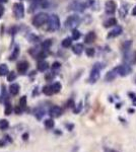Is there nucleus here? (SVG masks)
<instances>
[{
	"label": "nucleus",
	"instance_id": "obj_1",
	"mask_svg": "<svg viewBox=\"0 0 136 152\" xmlns=\"http://www.w3.org/2000/svg\"><path fill=\"white\" fill-rule=\"evenodd\" d=\"M103 68H104V65L101 64V63H95V64L93 65V69H91L90 71V83H95V81L100 78V72Z\"/></svg>",
	"mask_w": 136,
	"mask_h": 152
},
{
	"label": "nucleus",
	"instance_id": "obj_2",
	"mask_svg": "<svg viewBox=\"0 0 136 152\" xmlns=\"http://www.w3.org/2000/svg\"><path fill=\"white\" fill-rule=\"evenodd\" d=\"M48 30H52V32H55V30H59L60 27V19L56 14H52L48 17Z\"/></svg>",
	"mask_w": 136,
	"mask_h": 152
},
{
	"label": "nucleus",
	"instance_id": "obj_3",
	"mask_svg": "<svg viewBox=\"0 0 136 152\" xmlns=\"http://www.w3.org/2000/svg\"><path fill=\"white\" fill-rule=\"evenodd\" d=\"M48 17H49V15L47 14V13H44V12L38 13V14L35 15V17L33 18V24L37 27H42V25L45 24V23L47 22Z\"/></svg>",
	"mask_w": 136,
	"mask_h": 152
},
{
	"label": "nucleus",
	"instance_id": "obj_4",
	"mask_svg": "<svg viewBox=\"0 0 136 152\" xmlns=\"http://www.w3.org/2000/svg\"><path fill=\"white\" fill-rule=\"evenodd\" d=\"M79 22H80V18H79L78 15H70L68 16L66 22H65V25L68 29L74 30L79 24Z\"/></svg>",
	"mask_w": 136,
	"mask_h": 152
},
{
	"label": "nucleus",
	"instance_id": "obj_5",
	"mask_svg": "<svg viewBox=\"0 0 136 152\" xmlns=\"http://www.w3.org/2000/svg\"><path fill=\"white\" fill-rule=\"evenodd\" d=\"M13 13L17 18H22L25 16V7L22 3L13 4Z\"/></svg>",
	"mask_w": 136,
	"mask_h": 152
},
{
	"label": "nucleus",
	"instance_id": "obj_6",
	"mask_svg": "<svg viewBox=\"0 0 136 152\" xmlns=\"http://www.w3.org/2000/svg\"><path fill=\"white\" fill-rule=\"evenodd\" d=\"M114 71L116 72L117 74H119L120 76H127L131 72V68L128 65H121V66L116 67V68L114 69Z\"/></svg>",
	"mask_w": 136,
	"mask_h": 152
},
{
	"label": "nucleus",
	"instance_id": "obj_7",
	"mask_svg": "<svg viewBox=\"0 0 136 152\" xmlns=\"http://www.w3.org/2000/svg\"><path fill=\"white\" fill-rule=\"evenodd\" d=\"M62 113H63V109L58 106H53L49 109V115L52 118H59L61 115H62Z\"/></svg>",
	"mask_w": 136,
	"mask_h": 152
},
{
	"label": "nucleus",
	"instance_id": "obj_8",
	"mask_svg": "<svg viewBox=\"0 0 136 152\" xmlns=\"http://www.w3.org/2000/svg\"><path fill=\"white\" fill-rule=\"evenodd\" d=\"M116 8H117V5L113 0H109V1L106 2L105 9H106L107 13H109V14H113V13H115V11H116Z\"/></svg>",
	"mask_w": 136,
	"mask_h": 152
},
{
	"label": "nucleus",
	"instance_id": "obj_9",
	"mask_svg": "<svg viewBox=\"0 0 136 152\" xmlns=\"http://www.w3.org/2000/svg\"><path fill=\"white\" fill-rule=\"evenodd\" d=\"M27 69H29V63L25 62V61H22L17 64V71L20 73L23 74L25 72H27Z\"/></svg>",
	"mask_w": 136,
	"mask_h": 152
},
{
	"label": "nucleus",
	"instance_id": "obj_10",
	"mask_svg": "<svg viewBox=\"0 0 136 152\" xmlns=\"http://www.w3.org/2000/svg\"><path fill=\"white\" fill-rule=\"evenodd\" d=\"M34 115L38 120H42L43 117L46 115V112L43 107H37V109H35V111H34Z\"/></svg>",
	"mask_w": 136,
	"mask_h": 152
},
{
	"label": "nucleus",
	"instance_id": "obj_11",
	"mask_svg": "<svg viewBox=\"0 0 136 152\" xmlns=\"http://www.w3.org/2000/svg\"><path fill=\"white\" fill-rule=\"evenodd\" d=\"M20 84L18 83H12L10 86H9V92L12 95H16L20 92Z\"/></svg>",
	"mask_w": 136,
	"mask_h": 152
},
{
	"label": "nucleus",
	"instance_id": "obj_12",
	"mask_svg": "<svg viewBox=\"0 0 136 152\" xmlns=\"http://www.w3.org/2000/svg\"><path fill=\"white\" fill-rule=\"evenodd\" d=\"M122 32V29L120 27H116L113 30H111V32H109V35H108V38H115V37L119 36Z\"/></svg>",
	"mask_w": 136,
	"mask_h": 152
},
{
	"label": "nucleus",
	"instance_id": "obj_13",
	"mask_svg": "<svg viewBox=\"0 0 136 152\" xmlns=\"http://www.w3.org/2000/svg\"><path fill=\"white\" fill-rule=\"evenodd\" d=\"M95 34L93 32H90L88 35L85 36V39H84V42L86 44H91L93 42H95Z\"/></svg>",
	"mask_w": 136,
	"mask_h": 152
},
{
	"label": "nucleus",
	"instance_id": "obj_14",
	"mask_svg": "<svg viewBox=\"0 0 136 152\" xmlns=\"http://www.w3.org/2000/svg\"><path fill=\"white\" fill-rule=\"evenodd\" d=\"M72 51H73V53L76 54V55H80V54L83 52L82 44H76V45H74L73 48H72Z\"/></svg>",
	"mask_w": 136,
	"mask_h": 152
},
{
	"label": "nucleus",
	"instance_id": "obj_15",
	"mask_svg": "<svg viewBox=\"0 0 136 152\" xmlns=\"http://www.w3.org/2000/svg\"><path fill=\"white\" fill-rule=\"evenodd\" d=\"M49 68V64L46 62V61H40L38 63V70L41 72H44L46 71L47 69Z\"/></svg>",
	"mask_w": 136,
	"mask_h": 152
},
{
	"label": "nucleus",
	"instance_id": "obj_16",
	"mask_svg": "<svg viewBox=\"0 0 136 152\" xmlns=\"http://www.w3.org/2000/svg\"><path fill=\"white\" fill-rule=\"evenodd\" d=\"M117 24V19L114 17L112 18H109L108 20H106V22H104V25L105 27H113V25Z\"/></svg>",
	"mask_w": 136,
	"mask_h": 152
},
{
	"label": "nucleus",
	"instance_id": "obj_17",
	"mask_svg": "<svg viewBox=\"0 0 136 152\" xmlns=\"http://www.w3.org/2000/svg\"><path fill=\"white\" fill-rule=\"evenodd\" d=\"M8 74V67L5 64H0V76H5Z\"/></svg>",
	"mask_w": 136,
	"mask_h": 152
},
{
	"label": "nucleus",
	"instance_id": "obj_18",
	"mask_svg": "<svg viewBox=\"0 0 136 152\" xmlns=\"http://www.w3.org/2000/svg\"><path fill=\"white\" fill-rule=\"evenodd\" d=\"M44 125H45V127L47 129H53L54 126H55V123H54L53 119H47L44 122Z\"/></svg>",
	"mask_w": 136,
	"mask_h": 152
},
{
	"label": "nucleus",
	"instance_id": "obj_19",
	"mask_svg": "<svg viewBox=\"0 0 136 152\" xmlns=\"http://www.w3.org/2000/svg\"><path fill=\"white\" fill-rule=\"evenodd\" d=\"M51 87H52V90L54 93H58V92H60L61 88H62V85H61L60 82H55L51 85Z\"/></svg>",
	"mask_w": 136,
	"mask_h": 152
},
{
	"label": "nucleus",
	"instance_id": "obj_20",
	"mask_svg": "<svg viewBox=\"0 0 136 152\" xmlns=\"http://www.w3.org/2000/svg\"><path fill=\"white\" fill-rule=\"evenodd\" d=\"M8 127H9V123H8L7 120H5V119L0 120V130L4 131V130L7 129Z\"/></svg>",
	"mask_w": 136,
	"mask_h": 152
},
{
	"label": "nucleus",
	"instance_id": "obj_21",
	"mask_svg": "<svg viewBox=\"0 0 136 152\" xmlns=\"http://www.w3.org/2000/svg\"><path fill=\"white\" fill-rule=\"evenodd\" d=\"M43 92H44V94H46V95H52L53 93H54L53 90H52V87H51V85H46V86H44Z\"/></svg>",
	"mask_w": 136,
	"mask_h": 152
},
{
	"label": "nucleus",
	"instance_id": "obj_22",
	"mask_svg": "<svg viewBox=\"0 0 136 152\" xmlns=\"http://www.w3.org/2000/svg\"><path fill=\"white\" fill-rule=\"evenodd\" d=\"M72 45V39L71 38H66L62 41V46L64 48H69Z\"/></svg>",
	"mask_w": 136,
	"mask_h": 152
},
{
	"label": "nucleus",
	"instance_id": "obj_23",
	"mask_svg": "<svg viewBox=\"0 0 136 152\" xmlns=\"http://www.w3.org/2000/svg\"><path fill=\"white\" fill-rule=\"evenodd\" d=\"M116 75H117V73L116 72L114 71H111V72H109V73L107 74L106 75V80L107 81H111V80H113V79L115 78V77H116Z\"/></svg>",
	"mask_w": 136,
	"mask_h": 152
},
{
	"label": "nucleus",
	"instance_id": "obj_24",
	"mask_svg": "<svg viewBox=\"0 0 136 152\" xmlns=\"http://www.w3.org/2000/svg\"><path fill=\"white\" fill-rule=\"evenodd\" d=\"M11 111H12V107H11V104L7 102L5 106V109H4V114L6 115V116H8V115L11 114Z\"/></svg>",
	"mask_w": 136,
	"mask_h": 152
},
{
	"label": "nucleus",
	"instance_id": "obj_25",
	"mask_svg": "<svg viewBox=\"0 0 136 152\" xmlns=\"http://www.w3.org/2000/svg\"><path fill=\"white\" fill-rule=\"evenodd\" d=\"M20 107H22V109H25V107H27V97H22V99H20Z\"/></svg>",
	"mask_w": 136,
	"mask_h": 152
},
{
	"label": "nucleus",
	"instance_id": "obj_26",
	"mask_svg": "<svg viewBox=\"0 0 136 152\" xmlns=\"http://www.w3.org/2000/svg\"><path fill=\"white\" fill-rule=\"evenodd\" d=\"M79 38H80V32H79L77 30L74 29L73 30H72V39H73V40H78Z\"/></svg>",
	"mask_w": 136,
	"mask_h": 152
},
{
	"label": "nucleus",
	"instance_id": "obj_27",
	"mask_svg": "<svg viewBox=\"0 0 136 152\" xmlns=\"http://www.w3.org/2000/svg\"><path fill=\"white\" fill-rule=\"evenodd\" d=\"M18 53H20V50H18V48H15V49H14V51H13V53L10 55V58H9V59H10L11 61L14 60V59H16V57H17Z\"/></svg>",
	"mask_w": 136,
	"mask_h": 152
},
{
	"label": "nucleus",
	"instance_id": "obj_28",
	"mask_svg": "<svg viewBox=\"0 0 136 152\" xmlns=\"http://www.w3.org/2000/svg\"><path fill=\"white\" fill-rule=\"evenodd\" d=\"M85 53H86V55H88V57H93V56L95 55V49H93V48H88V49H86V50H85Z\"/></svg>",
	"mask_w": 136,
	"mask_h": 152
},
{
	"label": "nucleus",
	"instance_id": "obj_29",
	"mask_svg": "<svg viewBox=\"0 0 136 152\" xmlns=\"http://www.w3.org/2000/svg\"><path fill=\"white\" fill-rule=\"evenodd\" d=\"M15 78H16V75H15L14 72H10V73H8V76H7L8 81H13Z\"/></svg>",
	"mask_w": 136,
	"mask_h": 152
},
{
	"label": "nucleus",
	"instance_id": "obj_30",
	"mask_svg": "<svg viewBox=\"0 0 136 152\" xmlns=\"http://www.w3.org/2000/svg\"><path fill=\"white\" fill-rule=\"evenodd\" d=\"M50 45H51V41H50V40H47V41H45L43 43V48L44 49H48L49 47H50Z\"/></svg>",
	"mask_w": 136,
	"mask_h": 152
},
{
	"label": "nucleus",
	"instance_id": "obj_31",
	"mask_svg": "<svg viewBox=\"0 0 136 152\" xmlns=\"http://www.w3.org/2000/svg\"><path fill=\"white\" fill-rule=\"evenodd\" d=\"M30 1L34 2V3H37V4H41V5H43V3L46 1V0H30Z\"/></svg>",
	"mask_w": 136,
	"mask_h": 152
},
{
	"label": "nucleus",
	"instance_id": "obj_32",
	"mask_svg": "<svg viewBox=\"0 0 136 152\" xmlns=\"http://www.w3.org/2000/svg\"><path fill=\"white\" fill-rule=\"evenodd\" d=\"M14 111H15V113H16V114H18V115H20V114H22V111H23V109H22V107H20V106H18V107H15V109H14Z\"/></svg>",
	"mask_w": 136,
	"mask_h": 152
},
{
	"label": "nucleus",
	"instance_id": "obj_33",
	"mask_svg": "<svg viewBox=\"0 0 136 152\" xmlns=\"http://www.w3.org/2000/svg\"><path fill=\"white\" fill-rule=\"evenodd\" d=\"M67 107H74V102L72 99H69L67 102Z\"/></svg>",
	"mask_w": 136,
	"mask_h": 152
},
{
	"label": "nucleus",
	"instance_id": "obj_34",
	"mask_svg": "<svg viewBox=\"0 0 136 152\" xmlns=\"http://www.w3.org/2000/svg\"><path fill=\"white\" fill-rule=\"evenodd\" d=\"M60 67V63L59 62H55L54 64L52 65V69H57Z\"/></svg>",
	"mask_w": 136,
	"mask_h": 152
},
{
	"label": "nucleus",
	"instance_id": "obj_35",
	"mask_svg": "<svg viewBox=\"0 0 136 152\" xmlns=\"http://www.w3.org/2000/svg\"><path fill=\"white\" fill-rule=\"evenodd\" d=\"M3 13H4V7L0 4V17L3 15Z\"/></svg>",
	"mask_w": 136,
	"mask_h": 152
},
{
	"label": "nucleus",
	"instance_id": "obj_36",
	"mask_svg": "<svg viewBox=\"0 0 136 152\" xmlns=\"http://www.w3.org/2000/svg\"><path fill=\"white\" fill-rule=\"evenodd\" d=\"M104 152H118L115 149H112V148H105V151Z\"/></svg>",
	"mask_w": 136,
	"mask_h": 152
},
{
	"label": "nucleus",
	"instance_id": "obj_37",
	"mask_svg": "<svg viewBox=\"0 0 136 152\" xmlns=\"http://www.w3.org/2000/svg\"><path fill=\"white\" fill-rule=\"evenodd\" d=\"M27 137H29V134H27V133L22 135V139H23V140H27Z\"/></svg>",
	"mask_w": 136,
	"mask_h": 152
},
{
	"label": "nucleus",
	"instance_id": "obj_38",
	"mask_svg": "<svg viewBox=\"0 0 136 152\" xmlns=\"http://www.w3.org/2000/svg\"><path fill=\"white\" fill-rule=\"evenodd\" d=\"M132 14L133 15H136V5H135V7L133 8V10H132Z\"/></svg>",
	"mask_w": 136,
	"mask_h": 152
},
{
	"label": "nucleus",
	"instance_id": "obj_39",
	"mask_svg": "<svg viewBox=\"0 0 136 152\" xmlns=\"http://www.w3.org/2000/svg\"><path fill=\"white\" fill-rule=\"evenodd\" d=\"M5 2H7V0H0V4H2V3H5Z\"/></svg>",
	"mask_w": 136,
	"mask_h": 152
}]
</instances>
